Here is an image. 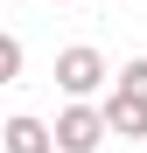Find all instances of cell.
<instances>
[{
  "label": "cell",
  "mask_w": 147,
  "mask_h": 153,
  "mask_svg": "<svg viewBox=\"0 0 147 153\" xmlns=\"http://www.w3.org/2000/svg\"><path fill=\"white\" fill-rule=\"evenodd\" d=\"M105 84H112V70H105V56H98L91 42H77V49L56 56V91L63 97H98Z\"/></svg>",
  "instance_id": "1"
},
{
  "label": "cell",
  "mask_w": 147,
  "mask_h": 153,
  "mask_svg": "<svg viewBox=\"0 0 147 153\" xmlns=\"http://www.w3.org/2000/svg\"><path fill=\"white\" fill-rule=\"evenodd\" d=\"M49 132H56V153H98V139H105V111L84 105V97H70Z\"/></svg>",
  "instance_id": "2"
},
{
  "label": "cell",
  "mask_w": 147,
  "mask_h": 153,
  "mask_svg": "<svg viewBox=\"0 0 147 153\" xmlns=\"http://www.w3.org/2000/svg\"><path fill=\"white\" fill-rule=\"evenodd\" d=\"M0 146H7V153H56V132H49L42 118H28V111H14L7 125H0Z\"/></svg>",
  "instance_id": "3"
},
{
  "label": "cell",
  "mask_w": 147,
  "mask_h": 153,
  "mask_svg": "<svg viewBox=\"0 0 147 153\" xmlns=\"http://www.w3.org/2000/svg\"><path fill=\"white\" fill-rule=\"evenodd\" d=\"M105 132H119V139H147V105L140 97H119V91H105Z\"/></svg>",
  "instance_id": "4"
},
{
  "label": "cell",
  "mask_w": 147,
  "mask_h": 153,
  "mask_svg": "<svg viewBox=\"0 0 147 153\" xmlns=\"http://www.w3.org/2000/svg\"><path fill=\"white\" fill-rule=\"evenodd\" d=\"M112 91H119V97H140V105H147V56H133L126 70H119V76H112Z\"/></svg>",
  "instance_id": "5"
},
{
  "label": "cell",
  "mask_w": 147,
  "mask_h": 153,
  "mask_svg": "<svg viewBox=\"0 0 147 153\" xmlns=\"http://www.w3.org/2000/svg\"><path fill=\"white\" fill-rule=\"evenodd\" d=\"M21 63H28V56H21V42H14V35H0V84H14Z\"/></svg>",
  "instance_id": "6"
}]
</instances>
